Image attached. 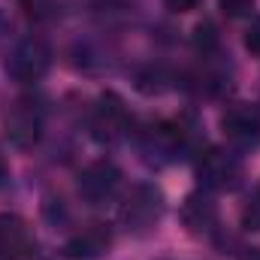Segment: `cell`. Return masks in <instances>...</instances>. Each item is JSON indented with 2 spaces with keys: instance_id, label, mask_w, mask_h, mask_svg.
Returning <instances> with one entry per match:
<instances>
[{
  "instance_id": "6da1fadb",
  "label": "cell",
  "mask_w": 260,
  "mask_h": 260,
  "mask_svg": "<svg viewBox=\"0 0 260 260\" xmlns=\"http://www.w3.org/2000/svg\"><path fill=\"white\" fill-rule=\"evenodd\" d=\"M136 151L142 164L160 170L176 164L179 157H188L200 151V121L194 115H179V118H157L145 121L142 127L133 130Z\"/></svg>"
},
{
  "instance_id": "7a4b0ae2",
  "label": "cell",
  "mask_w": 260,
  "mask_h": 260,
  "mask_svg": "<svg viewBox=\"0 0 260 260\" xmlns=\"http://www.w3.org/2000/svg\"><path fill=\"white\" fill-rule=\"evenodd\" d=\"M164 212H167V197L160 191V185L139 182L121 200L118 224L124 227V233H130V236H148V233L157 230Z\"/></svg>"
},
{
  "instance_id": "3957f363",
  "label": "cell",
  "mask_w": 260,
  "mask_h": 260,
  "mask_svg": "<svg viewBox=\"0 0 260 260\" xmlns=\"http://www.w3.org/2000/svg\"><path fill=\"white\" fill-rule=\"evenodd\" d=\"M88 130H91L94 142L103 148H115V145L127 142L136 127H133V115H130L124 97L115 91H103L91 106Z\"/></svg>"
},
{
  "instance_id": "277c9868",
  "label": "cell",
  "mask_w": 260,
  "mask_h": 260,
  "mask_svg": "<svg viewBox=\"0 0 260 260\" xmlns=\"http://www.w3.org/2000/svg\"><path fill=\"white\" fill-rule=\"evenodd\" d=\"M194 176L197 185L209 194H218V191H236L242 185V176H245V167H242V157L236 154V148H221V145H209V148H200L194 160Z\"/></svg>"
},
{
  "instance_id": "5b68a950",
  "label": "cell",
  "mask_w": 260,
  "mask_h": 260,
  "mask_svg": "<svg viewBox=\"0 0 260 260\" xmlns=\"http://www.w3.org/2000/svg\"><path fill=\"white\" fill-rule=\"evenodd\" d=\"M43 130H46V103L40 94H18L6 115H3V133L6 139L21 148V151H30L40 139H43Z\"/></svg>"
},
{
  "instance_id": "8992f818",
  "label": "cell",
  "mask_w": 260,
  "mask_h": 260,
  "mask_svg": "<svg viewBox=\"0 0 260 260\" xmlns=\"http://www.w3.org/2000/svg\"><path fill=\"white\" fill-rule=\"evenodd\" d=\"M52 58L55 55H52L49 40L40 37V34H30V37L18 40L12 46V52L6 58V73H9L12 82L30 88V85H37V82L46 79V73L52 70Z\"/></svg>"
},
{
  "instance_id": "52a82bcc",
  "label": "cell",
  "mask_w": 260,
  "mask_h": 260,
  "mask_svg": "<svg viewBox=\"0 0 260 260\" xmlns=\"http://www.w3.org/2000/svg\"><path fill=\"white\" fill-rule=\"evenodd\" d=\"M121 182H124V176H121L118 164L109 157H97L79 170L76 191L82 197V203H88V206H106L118 197Z\"/></svg>"
},
{
  "instance_id": "ba28073f",
  "label": "cell",
  "mask_w": 260,
  "mask_h": 260,
  "mask_svg": "<svg viewBox=\"0 0 260 260\" xmlns=\"http://www.w3.org/2000/svg\"><path fill=\"white\" fill-rule=\"evenodd\" d=\"M221 130L236 151H254L260 148V106L248 100H236L224 109Z\"/></svg>"
},
{
  "instance_id": "9c48e42d",
  "label": "cell",
  "mask_w": 260,
  "mask_h": 260,
  "mask_svg": "<svg viewBox=\"0 0 260 260\" xmlns=\"http://www.w3.org/2000/svg\"><path fill=\"white\" fill-rule=\"evenodd\" d=\"M0 260H55L18 215H0Z\"/></svg>"
},
{
  "instance_id": "30bf717a",
  "label": "cell",
  "mask_w": 260,
  "mask_h": 260,
  "mask_svg": "<svg viewBox=\"0 0 260 260\" xmlns=\"http://www.w3.org/2000/svg\"><path fill=\"white\" fill-rule=\"evenodd\" d=\"M182 224L188 227V233L206 236V239H218L221 236V218H218V203L215 197L203 188H197L185 197L182 203Z\"/></svg>"
},
{
  "instance_id": "8fae6325",
  "label": "cell",
  "mask_w": 260,
  "mask_h": 260,
  "mask_svg": "<svg viewBox=\"0 0 260 260\" xmlns=\"http://www.w3.org/2000/svg\"><path fill=\"white\" fill-rule=\"evenodd\" d=\"M112 248V227L103 221L85 224L82 230H76L64 242V257L67 260H100L109 254Z\"/></svg>"
},
{
  "instance_id": "7c38bea8",
  "label": "cell",
  "mask_w": 260,
  "mask_h": 260,
  "mask_svg": "<svg viewBox=\"0 0 260 260\" xmlns=\"http://www.w3.org/2000/svg\"><path fill=\"white\" fill-rule=\"evenodd\" d=\"M194 52L200 58L221 52V34H218L215 21H200L194 27Z\"/></svg>"
},
{
  "instance_id": "4fadbf2b",
  "label": "cell",
  "mask_w": 260,
  "mask_h": 260,
  "mask_svg": "<svg viewBox=\"0 0 260 260\" xmlns=\"http://www.w3.org/2000/svg\"><path fill=\"white\" fill-rule=\"evenodd\" d=\"M167 82H170V76H167L164 67H145V70L136 76V88H139L142 94H160V91L167 88Z\"/></svg>"
},
{
  "instance_id": "5bb4252c",
  "label": "cell",
  "mask_w": 260,
  "mask_h": 260,
  "mask_svg": "<svg viewBox=\"0 0 260 260\" xmlns=\"http://www.w3.org/2000/svg\"><path fill=\"white\" fill-rule=\"evenodd\" d=\"M242 227L245 230H260V185L242 209Z\"/></svg>"
},
{
  "instance_id": "9a60e30c",
  "label": "cell",
  "mask_w": 260,
  "mask_h": 260,
  "mask_svg": "<svg viewBox=\"0 0 260 260\" xmlns=\"http://www.w3.org/2000/svg\"><path fill=\"white\" fill-rule=\"evenodd\" d=\"M15 3H18V9H21L24 15H30L34 21H43V18L52 15V0H15Z\"/></svg>"
},
{
  "instance_id": "2e32d148",
  "label": "cell",
  "mask_w": 260,
  "mask_h": 260,
  "mask_svg": "<svg viewBox=\"0 0 260 260\" xmlns=\"http://www.w3.org/2000/svg\"><path fill=\"white\" fill-rule=\"evenodd\" d=\"M251 6H254V0H218V9L227 18H242L251 12Z\"/></svg>"
},
{
  "instance_id": "e0dca14e",
  "label": "cell",
  "mask_w": 260,
  "mask_h": 260,
  "mask_svg": "<svg viewBox=\"0 0 260 260\" xmlns=\"http://www.w3.org/2000/svg\"><path fill=\"white\" fill-rule=\"evenodd\" d=\"M245 49L260 58V15L251 18V24H248V30H245Z\"/></svg>"
},
{
  "instance_id": "ac0fdd59",
  "label": "cell",
  "mask_w": 260,
  "mask_h": 260,
  "mask_svg": "<svg viewBox=\"0 0 260 260\" xmlns=\"http://www.w3.org/2000/svg\"><path fill=\"white\" fill-rule=\"evenodd\" d=\"M12 34H15V21H12V15L0 6V49L12 40Z\"/></svg>"
},
{
  "instance_id": "d6986e66",
  "label": "cell",
  "mask_w": 260,
  "mask_h": 260,
  "mask_svg": "<svg viewBox=\"0 0 260 260\" xmlns=\"http://www.w3.org/2000/svg\"><path fill=\"white\" fill-rule=\"evenodd\" d=\"M164 3H167V9H170V12H176V15H185V12H194L203 0H164Z\"/></svg>"
},
{
  "instance_id": "ffe728a7",
  "label": "cell",
  "mask_w": 260,
  "mask_h": 260,
  "mask_svg": "<svg viewBox=\"0 0 260 260\" xmlns=\"http://www.w3.org/2000/svg\"><path fill=\"white\" fill-rule=\"evenodd\" d=\"M9 182V164H6V157L0 154V188Z\"/></svg>"
},
{
  "instance_id": "44dd1931",
  "label": "cell",
  "mask_w": 260,
  "mask_h": 260,
  "mask_svg": "<svg viewBox=\"0 0 260 260\" xmlns=\"http://www.w3.org/2000/svg\"><path fill=\"white\" fill-rule=\"evenodd\" d=\"M239 260H260V248H242Z\"/></svg>"
}]
</instances>
